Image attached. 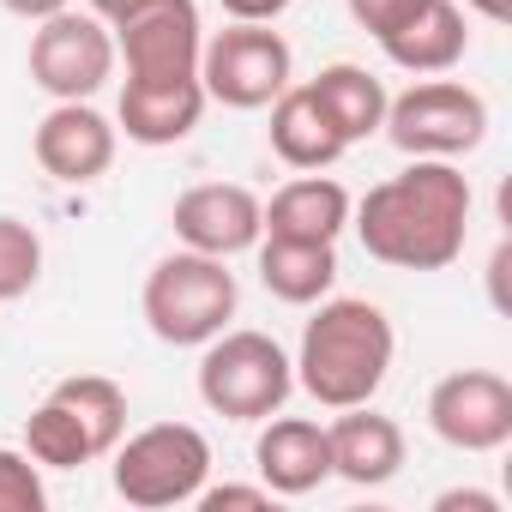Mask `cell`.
<instances>
[{"mask_svg":"<svg viewBox=\"0 0 512 512\" xmlns=\"http://www.w3.org/2000/svg\"><path fill=\"white\" fill-rule=\"evenodd\" d=\"M350 223L368 260L398 272H446L464 253L470 181L452 169V157H410V169L386 175L362 205H350Z\"/></svg>","mask_w":512,"mask_h":512,"instance_id":"cell-1","label":"cell"},{"mask_svg":"<svg viewBox=\"0 0 512 512\" xmlns=\"http://www.w3.org/2000/svg\"><path fill=\"white\" fill-rule=\"evenodd\" d=\"M392 320L362 302V296H338V302H320V314L302 326V350H296V386L326 404V410H350V404H368L386 374H392Z\"/></svg>","mask_w":512,"mask_h":512,"instance_id":"cell-2","label":"cell"},{"mask_svg":"<svg viewBox=\"0 0 512 512\" xmlns=\"http://www.w3.org/2000/svg\"><path fill=\"white\" fill-rule=\"evenodd\" d=\"M235 302H241V290H235L229 260H211V253H193V247L157 260L145 278V296H139L151 338H163L175 350L211 344L235 320Z\"/></svg>","mask_w":512,"mask_h":512,"instance_id":"cell-3","label":"cell"},{"mask_svg":"<svg viewBox=\"0 0 512 512\" xmlns=\"http://www.w3.org/2000/svg\"><path fill=\"white\" fill-rule=\"evenodd\" d=\"M296 392V368L266 332H217L199 356V398L223 422H266Z\"/></svg>","mask_w":512,"mask_h":512,"instance_id":"cell-4","label":"cell"},{"mask_svg":"<svg viewBox=\"0 0 512 512\" xmlns=\"http://www.w3.org/2000/svg\"><path fill=\"white\" fill-rule=\"evenodd\" d=\"M211 476V440L193 422H151L115 446V494L139 512L187 506Z\"/></svg>","mask_w":512,"mask_h":512,"instance_id":"cell-5","label":"cell"},{"mask_svg":"<svg viewBox=\"0 0 512 512\" xmlns=\"http://www.w3.org/2000/svg\"><path fill=\"white\" fill-rule=\"evenodd\" d=\"M404 157H464L488 139V103L458 79H422L404 97H386L380 127Z\"/></svg>","mask_w":512,"mask_h":512,"instance_id":"cell-6","label":"cell"},{"mask_svg":"<svg viewBox=\"0 0 512 512\" xmlns=\"http://www.w3.org/2000/svg\"><path fill=\"white\" fill-rule=\"evenodd\" d=\"M290 67H296V55L278 31L241 25V19L229 31L205 37V49H199V85L223 109H272V97L290 85Z\"/></svg>","mask_w":512,"mask_h":512,"instance_id":"cell-7","label":"cell"},{"mask_svg":"<svg viewBox=\"0 0 512 512\" xmlns=\"http://www.w3.org/2000/svg\"><path fill=\"white\" fill-rule=\"evenodd\" d=\"M31 79L55 97V103H91L109 79H115V37L97 13H55L37 19L31 37Z\"/></svg>","mask_w":512,"mask_h":512,"instance_id":"cell-8","label":"cell"},{"mask_svg":"<svg viewBox=\"0 0 512 512\" xmlns=\"http://www.w3.org/2000/svg\"><path fill=\"white\" fill-rule=\"evenodd\" d=\"M115 55L127 61V79L139 85H175V79H199V49H205V25L193 0H151L133 19L115 25Z\"/></svg>","mask_w":512,"mask_h":512,"instance_id":"cell-9","label":"cell"},{"mask_svg":"<svg viewBox=\"0 0 512 512\" xmlns=\"http://www.w3.org/2000/svg\"><path fill=\"white\" fill-rule=\"evenodd\" d=\"M428 428L452 452H500L512 440V380L494 368H458L428 392Z\"/></svg>","mask_w":512,"mask_h":512,"instance_id":"cell-10","label":"cell"},{"mask_svg":"<svg viewBox=\"0 0 512 512\" xmlns=\"http://www.w3.org/2000/svg\"><path fill=\"white\" fill-rule=\"evenodd\" d=\"M181 247L193 253H211V260H235V253L260 247L266 223H260V193L241 187V181H205V187H187L169 211Z\"/></svg>","mask_w":512,"mask_h":512,"instance_id":"cell-11","label":"cell"},{"mask_svg":"<svg viewBox=\"0 0 512 512\" xmlns=\"http://www.w3.org/2000/svg\"><path fill=\"white\" fill-rule=\"evenodd\" d=\"M37 163H43V175L67 181V187H85V181L109 175V163H115V127L91 103H55L37 121Z\"/></svg>","mask_w":512,"mask_h":512,"instance_id":"cell-12","label":"cell"},{"mask_svg":"<svg viewBox=\"0 0 512 512\" xmlns=\"http://www.w3.org/2000/svg\"><path fill=\"white\" fill-rule=\"evenodd\" d=\"M253 470L272 494H314L332 476L326 428L308 416H266L260 440H253Z\"/></svg>","mask_w":512,"mask_h":512,"instance_id":"cell-13","label":"cell"},{"mask_svg":"<svg viewBox=\"0 0 512 512\" xmlns=\"http://www.w3.org/2000/svg\"><path fill=\"white\" fill-rule=\"evenodd\" d=\"M326 446H332V476L356 488H380L404 470V428L368 404L338 410V422L326 428Z\"/></svg>","mask_w":512,"mask_h":512,"instance_id":"cell-14","label":"cell"},{"mask_svg":"<svg viewBox=\"0 0 512 512\" xmlns=\"http://www.w3.org/2000/svg\"><path fill=\"white\" fill-rule=\"evenodd\" d=\"M260 223H266V235H284V241H338L350 223V193L332 175L302 169L272 199H260Z\"/></svg>","mask_w":512,"mask_h":512,"instance_id":"cell-15","label":"cell"},{"mask_svg":"<svg viewBox=\"0 0 512 512\" xmlns=\"http://www.w3.org/2000/svg\"><path fill=\"white\" fill-rule=\"evenodd\" d=\"M205 85L199 79H175V85H139V79H127L121 85V133L133 139V145H181L193 127H199V115H205Z\"/></svg>","mask_w":512,"mask_h":512,"instance_id":"cell-16","label":"cell"},{"mask_svg":"<svg viewBox=\"0 0 512 512\" xmlns=\"http://www.w3.org/2000/svg\"><path fill=\"white\" fill-rule=\"evenodd\" d=\"M272 151L290 169H332L350 151V139L332 127V115L320 109V97L308 85H284L272 97Z\"/></svg>","mask_w":512,"mask_h":512,"instance_id":"cell-17","label":"cell"},{"mask_svg":"<svg viewBox=\"0 0 512 512\" xmlns=\"http://www.w3.org/2000/svg\"><path fill=\"white\" fill-rule=\"evenodd\" d=\"M380 49H386L392 67L422 73V79H428V73H452V67L464 61V49H470L464 7H458V0H428L410 25H398L392 37H380Z\"/></svg>","mask_w":512,"mask_h":512,"instance_id":"cell-18","label":"cell"},{"mask_svg":"<svg viewBox=\"0 0 512 512\" xmlns=\"http://www.w3.org/2000/svg\"><path fill=\"white\" fill-rule=\"evenodd\" d=\"M260 284L290 302V308H314L332 296L338 284V247L332 241H284V235H260Z\"/></svg>","mask_w":512,"mask_h":512,"instance_id":"cell-19","label":"cell"},{"mask_svg":"<svg viewBox=\"0 0 512 512\" xmlns=\"http://www.w3.org/2000/svg\"><path fill=\"white\" fill-rule=\"evenodd\" d=\"M308 91L320 97V109L332 115V127H338L350 145H356V139H374V133L386 127V85H380L368 67H356V61H332Z\"/></svg>","mask_w":512,"mask_h":512,"instance_id":"cell-20","label":"cell"},{"mask_svg":"<svg viewBox=\"0 0 512 512\" xmlns=\"http://www.w3.org/2000/svg\"><path fill=\"white\" fill-rule=\"evenodd\" d=\"M49 398H61V404L85 422V434H91L97 458L121 446V434H127V392H121L109 374H73V380H61Z\"/></svg>","mask_w":512,"mask_h":512,"instance_id":"cell-21","label":"cell"},{"mask_svg":"<svg viewBox=\"0 0 512 512\" xmlns=\"http://www.w3.org/2000/svg\"><path fill=\"white\" fill-rule=\"evenodd\" d=\"M25 452H31L43 470H79V464L97 458L85 422H79L61 398H43V404L25 416Z\"/></svg>","mask_w":512,"mask_h":512,"instance_id":"cell-22","label":"cell"},{"mask_svg":"<svg viewBox=\"0 0 512 512\" xmlns=\"http://www.w3.org/2000/svg\"><path fill=\"white\" fill-rule=\"evenodd\" d=\"M43 272V235L19 217H0V302H19Z\"/></svg>","mask_w":512,"mask_h":512,"instance_id":"cell-23","label":"cell"},{"mask_svg":"<svg viewBox=\"0 0 512 512\" xmlns=\"http://www.w3.org/2000/svg\"><path fill=\"white\" fill-rule=\"evenodd\" d=\"M49 488H43V464L31 452L0 446V512H43Z\"/></svg>","mask_w":512,"mask_h":512,"instance_id":"cell-24","label":"cell"},{"mask_svg":"<svg viewBox=\"0 0 512 512\" xmlns=\"http://www.w3.org/2000/svg\"><path fill=\"white\" fill-rule=\"evenodd\" d=\"M428 0H350V19L368 31V37H392L398 25H410Z\"/></svg>","mask_w":512,"mask_h":512,"instance_id":"cell-25","label":"cell"},{"mask_svg":"<svg viewBox=\"0 0 512 512\" xmlns=\"http://www.w3.org/2000/svg\"><path fill=\"white\" fill-rule=\"evenodd\" d=\"M193 506H205V512H223V506H272V488H266V482H260V488L223 482V488H199V494H193Z\"/></svg>","mask_w":512,"mask_h":512,"instance_id":"cell-26","label":"cell"},{"mask_svg":"<svg viewBox=\"0 0 512 512\" xmlns=\"http://www.w3.org/2000/svg\"><path fill=\"white\" fill-rule=\"evenodd\" d=\"M434 512H500V500L482 494V488H446V494L434 500Z\"/></svg>","mask_w":512,"mask_h":512,"instance_id":"cell-27","label":"cell"},{"mask_svg":"<svg viewBox=\"0 0 512 512\" xmlns=\"http://www.w3.org/2000/svg\"><path fill=\"white\" fill-rule=\"evenodd\" d=\"M284 7H290V0H223V13L241 19V25H272Z\"/></svg>","mask_w":512,"mask_h":512,"instance_id":"cell-28","label":"cell"},{"mask_svg":"<svg viewBox=\"0 0 512 512\" xmlns=\"http://www.w3.org/2000/svg\"><path fill=\"white\" fill-rule=\"evenodd\" d=\"M0 7H7L13 19H31V25H37V19H55V13H67L73 0H0Z\"/></svg>","mask_w":512,"mask_h":512,"instance_id":"cell-29","label":"cell"},{"mask_svg":"<svg viewBox=\"0 0 512 512\" xmlns=\"http://www.w3.org/2000/svg\"><path fill=\"white\" fill-rule=\"evenodd\" d=\"M139 7H151V0H91V13H97L103 25H121V19H133Z\"/></svg>","mask_w":512,"mask_h":512,"instance_id":"cell-30","label":"cell"},{"mask_svg":"<svg viewBox=\"0 0 512 512\" xmlns=\"http://www.w3.org/2000/svg\"><path fill=\"white\" fill-rule=\"evenodd\" d=\"M464 7H470V13H482L488 25H506V19H512V0H464Z\"/></svg>","mask_w":512,"mask_h":512,"instance_id":"cell-31","label":"cell"}]
</instances>
